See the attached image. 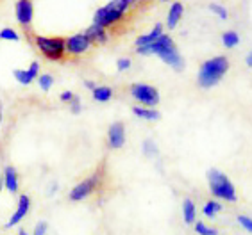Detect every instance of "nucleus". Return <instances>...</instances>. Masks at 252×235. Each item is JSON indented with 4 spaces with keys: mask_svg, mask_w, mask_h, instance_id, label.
<instances>
[{
    "mask_svg": "<svg viewBox=\"0 0 252 235\" xmlns=\"http://www.w3.org/2000/svg\"><path fill=\"white\" fill-rule=\"evenodd\" d=\"M136 50H138V53H141V55L156 53L158 57H161V61H163V63H166L170 68H174L175 72H181V70L185 68V59H183V55L179 53L177 47L174 45L172 38H170V36H166V34H163L158 41H154V43L149 45V47L136 48Z\"/></svg>",
    "mask_w": 252,
    "mask_h": 235,
    "instance_id": "f257e3e1",
    "label": "nucleus"
},
{
    "mask_svg": "<svg viewBox=\"0 0 252 235\" xmlns=\"http://www.w3.org/2000/svg\"><path fill=\"white\" fill-rule=\"evenodd\" d=\"M229 70V61L223 55H219V57H213L206 61V63L200 66L199 70V86L200 87H213L215 84H219L223 78V75L227 73Z\"/></svg>",
    "mask_w": 252,
    "mask_h": 235,
    "instance_id": "f03ea898",
    "label": "nucleus"
},
{
    "mask_svg": "<svg viewBox=\"0 0 252 235\" xmlns=\"http://www.w3.org/2000/svg\"><path fill=\"white\" fill-rule=\"evenodd\" d=\"M131 5H132L131 0H115V2H109L107 5H104V7L95 11L93 25H98L102 29H106L109 25L117 24V22H120V20L124 18V13H126Z\"/></svg>",
    "mask_w": 252,
    "mask_h": 235,
    "instance_id": "7ed1b4c3",
    "label": "nucleus"
},
{
    "mask_svg": "<svg viewBox=\"0 0 252 235\" xmlns=\"http://www.w3.org/2000/svg\"><path fill=\"white\" fill-rule=\"evenodd\" d=\"M34 45L47 61H61L66 55L64 38H50V36H34Z\"/></svg>",
    "mask_w": 252,
    "mask_h": 235,
    "instance_id": "20e7f679",
    "label": "nucleus"
},
{
    "mask_svg": "<svg viewBox=\"0 0 252 235\" xmlns=\"http://www.w3.org/2000/svg\"><path fill=\"white\" fill-rule=\"evenodd\" d=\"M208 182H209V191H211L213 196L227 200V202H234L236 200V192H234L233 183H231V180L222 171H219V169H209Z\"/></svg>",
    "mask_w": 252,
    "mask_h": 235,
    "instance_id": "39448f33",
    "label": "nucleus"
},
{
    "mask_svg": "<svg viewBox=\"0 0 252 235\" xmlns=\"http://www.w3.org/2000/svg\"><path fill=\"white\" fill-rule=\"evenodd\" d=\"M131 95L136 102H140L141 107L152 109L159 104V91L156 87L149 86V84H132Z\"/></svg>",
    "mask_w": 252,
    "mask_h": 235,
    "instance_id": "423d86ee",
    "label": "nucleus"
},
{
    "mask_svg": "<svg viewBox=\"0 0 252 235\" xmlns=\"http://www.w3.org/2000/svg\"><path fill=\"white\" fill-rule=\"evenodd\" d=\"M98 182H100V177H98V175H92L90 178L79 182L77 185L70 191V194H68L70 202H83L84 198H88L95 189H97Z\"/></svg>",
    "mask_w": 252,
    "mask_h": 235,
    "instance_id": "0eeeda50",
    "label": "nucleus"
},
{
    "mask_svg": "<svg viewBox=\"0 0 252 235\" xmlns=\"http://www.w3.org/2000/svg\"><path fill=\"white\" fill-rule=\"evenodd\" d=\"M92 47V41L84 36V32L73 34L70 38H64V48H66L68 55H81Z\"/></svg>",
    "mask_w": 252,
    "mask_h": 235,
    "instance_id": "6e6552de",
    "label": "nucleus"
},
{
    "mask_svg": "<svg viewBox=\"0 0 252 235\" xmlns=\"http://www.w3.org/2000/svg\"><path fill=\"white\" fill-rule=\"evenodd\" d=\"M15 16H16V22L20 25H24L25 29L32 24V18H34V4L29 2V0H18L15 4Z\"/></svg>",
    "mask_w": 252,
    "mask_h": 235,
    "instance_id": "1a4fd4ad",
    "label": "nucleus"
},
{
    "mask_svg": "<svg viewBox=\"0 0 252 235\" xmlns=\"http://www.w3.org/2000/svg\"><path fill=\"white\" fill-rule=\"evenodd\" d=\"M29 210H31V198L27 196V194H20L18 207H16V210L13 212V216L9 217V221L5 223V228H13V226H16L18 223H22L24 217L29 214Z\"/></svg>",
    "mask_w": 252,
    "mask_h": 235,
    "instance_id": "9d476101",
    "label": "nucleus"
},
{
    "mask_svg": "<svg viewBox=\"0 0 252 235\" xmlns=\"http://www.w3.org/2000/svg\"><path fill=\"white\" fill-rule=\"evenodd\" d=\"M107 141H109V146L113 150H118L126 144V127H124V123L117 121V123H113L109 127V130H107Z\"/></svg>",
    "mask_w": 252,
    "mask_h": 235,
    "instance_id": "9b49d317",
    "label": "nucleus"
},
{
    "mask_svg": "<svg viewBox=\"0 0 252 235\" xmlns=\"http://www.w3.org/2000/svg\"><path fill=\"white\" fill-rule=\"evenodd\" d=\"M2 180H4V189H7L9 192L16 194L20 187V180H18V173L13 166H5L4 175H2Z\"/></svg>",
    "mask_w": 252,
    "mask_h": 235,
    "instance_id": "f8f14e48",
    "label": "nucleus"
},
{
    "mask_svg": "<svg viewBox=\"0 0 252 235\" xmlns=\"http://www.w3.org/2000/svg\"><path fill=\"white\" fill-rule=\"evenodd\" d=\"M161 36H163V25L158 24L149 34H143V36H140V38L136 39V48H145V47H149V45H152L154 41H158V39H159Z\"/></svg>",
    "mask_w": 252,
    "mask_h": 235,
    "instance_id": "ddd939ff",
    "label": "nucleus"
},
{
    "mask_svg": "<svg viewBox=\"0 0 252 235\" xmlns=\"http://www.w3.org/2000/svg\"><path fill=\"white\" fill-rule=\"evenodd\" d=\"M84 36H86L92 43H107V32L106 29H102V27H98V25H90L86 30H84Z\"/></svg>",
    "mask_w": 252,
    "mask_h": 235,
    "instance_id": "4468645a",
    "label": "nucleus"
},
{
    "mask_svg": "<svg viewBox=\"0 0 252 235\" xmlns=\"http://www.w3.org/2000/svg\"><path fill=\"white\" fill-rule=\"evenodd\" d=\"M183 13H185V7L181 2H174V4L170 5V11H168V16H166V25H168L170 29H175L177 24L181 22L183 18Z\"/></svg>",
    "mask_w": 252,
    "mask_h": 235,
    "instance_id": "2eb2a0df",
    "label": "nucleus"
},
{
    "mask_svg": "<svg viewBox=\"0 0 252 235\" xmlns=\"http://www.w3.org/2000/svg\"><path fill=\"white\" fill-rule=\"evenodd\" d=\"M132 112H134V116L141 118V120H149V121H156L161 118V114L156 109H149V107H141V105L132 107Z\"/></svg>",
    "mask_w": 252,
    "mask_h": 235,
    "instance_id": "dca6fc26",
    "label": "nucleus"
},
{
    "mask_svg": "<svg viewBox=\"0 0 252 235\" xmlns=\"http://www.w3.org/2000/svg\"><path fill=\"white\" fill-rule=\"evenodd\" d=\"M183 217H185L186 225H193L195 217H197V209H195V203L191 200H185L183 202Z\"/></svg>",
    "mask_w": 252,
    "mask_h": 235,
    "instance_id": "f3484780",
    "label": "nucleus"
},
{
    "mask_svg": "<svg viewBox=\"0 0 252 235\" xmlns=\"http://www.w3.org/2000/svg\"><path fill=\"white\" fill-rule=\"evenodd\" d=\"M93 98L100 102V104H106V102H109L113 98V89L107 86H97L93 89Z\"/></svg>",
    "mask_w": 252,
    "mask_h": 235,
    "instance_id": "a211bd4d",
    "label": "nucleus"
},
{
    "mask_svg": "<svg viewBox=\"0 0 252 235\" xmlns=\"http://www.w3.org/2000/svg\"><path fill=\"white\" fill-rule=\"evenodd\" d=\"M13 75H15V78L18 80V84H22V86H29V84H32V80H36L29 70H15Z\"/></svg>",
    "mask_w": 252,
    "mask_h": 235,
    "instance_id": "6ab92c4d",
    "label": "nucleus"
},
{
    "mask_svg": "<svg viewBox=\"0 0 252 235\" xmlns=\"http://www.w3.org/2000/svg\"><path fill=\"white\" fill-rule=\"evenodd\" d=\"M222 41H223V47L225 48H233L240 43V36H238L236 32H233V30H229V32H225L222 36Z\"/></svg>",
    "mask_w": 252,
    "mask_h": 235,
    "instance_id": "aec40b11",
    "label": "nucleus"
},
{
    "mask_svg": "<svg viewBox=\"0 0 252 235\" xmlns=\"http://www.w3.org/2000/svg\"><path fill=\"white\" fill-rule=\"evenodd\" d=\"M38 84L41 87V91H50V87L54 86V77L50 73H39Z\"/></svg>",
    "mask_w": 252,
    "mask_h": 235,
    "instance_id": "412c9836",
    "label": "nucleus"
},
{
    "mask_svg": "<svg viewBox=\"0 0 252 235\" xmlns=\"http://www.w3.org/2000/svg\"><path fill=\"white\" fill-rule=\"evenodd\" d=\"M0 39L2 41H20V34L13 27H4L0 30Z\"/></svg>",
    "mask_w": 252,
    "mask_h": 235,
    "instance_id": "4be33fe9",
    "label": "nucleus"
},
{
    "mask_svg": "<svg viewBox=\"0 0 252 235\" xmlns=\"http://www.w3.org/2000/svg\"><path fill=\"white\" fill-rule=\"evenodd\" d=\"M222 210V205L219 202H208L204 205V216L206 217H215L217 216V212Z\"/></svg>",
    "mask_w": 252,
    "mask_h": 235,
    "instance_id": "5701e85b",
    "label": "nucleus"
},
{
    "mask_svg": "<svg viewBox=\"0 0 252 235\" xmlns=\"http://www.w3.org/2000/svg\"><path fill=\"white\" fill-rule=\"evenodd\" d=\"M143 152H145V155H149V157L158 155V146L154 144V141L147 139L145 143H143Z\"/></svg>",
    "mask_w": 252,
    "mask_h": 235,
    "instance_id": "b1692460",
    "label": "nucleus"
},
{
    "mask_svg": "<svg viewBox=\"0 0 252 235\" xmlns=\"http://www.w3.org/2000/svg\"><path fill=\"white\" fill-rule=\"evenodd\" d=\"M195 232H197L199 235H217V230L206 226L204 223H197V225H195Z\"/></svg>",
    "mask_w": 252,
    "mask_h": 235,
    "instance_id": "393cba45",
    "label": "nucleus"
},
{
    "mask_svg": "<svg viewBox=\"0 0 252 235\" xmlns=\"http://www.w3.org/2000/svg\"><path fill=\"white\" fill-rule=\"evenodd\" d=\"M68 105H70V110H72L73 114H79V112H81V109H83V104H81V98H79L77 95L73 96V100L70 102Z\"/></svg>",
    "mask_w": 252,
    "mask_h": 235,
    "instance_id": "a878e982",
    "label": "nucleus"
},
{
    "mask_svg": "<svg viewBox=\"0 0 252 235\" xmlns=\"http://www.w3.org/2000/svg\"><path fill=\"white\" fill-rule=\"evenodd\" d=\"M47 230H49V225L45 221H39L38 225L34 226V232L31 235H47Z\"/></svg>",
    "mask_w": 252,
    "mask_h": 235,
    "instance_id": "bb28decb",
    "label": "nucleus"
},
{
    "mask_svg": "<svg viewBox=\"0 0 252 235\" xmlns=\"http://www.w3.org/2000/svg\"><path fill=\"white\" fill-rule=\"evenodd\" d=\"M209 9L213 11L215 15H219V16H220V18H222V20H225V18H227V11L223 9L222 5H217V4H209Z\"/></svg>",
    "mask_w": 252,
    "mask_h": 235,
    "instance_id": "cd10ccee",
    "label": "nucleus"
},
{
    "mask_svg": "<svg viewBox=\"0 0 252 235\" xmlns=\"http://www.w3.org/2000/svg\"><path fill=\"white\" fill-rule=\"evenodd\" d=\"M117 68H118V72H126V70H129V68H131V59H127V57L118 59Z\"/></svg>",
    "mask_w": 252,
    "mask_h": 235,
    "instance_id": "c85d7f7f",
    "label": "nucleus"
},
{
    "mask_svg": "<svg viewBox=\"0 0 252 235\" xmlns=\"http://www.w3.org/2000/svg\"><path fill=\"white\" fill-rule=\"evenodd\" d=\"M238 223H240V225H242L243 228H245V230L251 232V234H252V219H251V217L240 216V217H238Z\"/></svg>",
    "mask_w": 252,
    "mask_h": 235,
    "instance_id": "c756f323",
    "label": "nucleus"
},
{
    "mask_svg": "<svg viewBox=\"0 0 252 235\" xmlns=\"http://www.w3.org/2000/svg\"><path fill=\"white\" fill-rule=\"evenodd\" d=\"M73 96H75V93H72V91H63L61 95H59V100L63 102V104H70V102L73 100Z\"/></svg>",
    "mask_w": 252,
    "mask_h": 235,
    "instance_id": "7c9ffc66",
    "label": "nucleus"
},
{
    "mask_svg": "<svg viewBox=\"0 0 252 235\" xmlns=\"http://www.w3.org/2000/svg\"><path fill=\"white\" fill-rule=\"evenodd\" d=\"M27 70H29V72L32 73L34 78L39 77V63H38V61H32V63H31V66L27 68Z\"/></svg>",
    "mask_w": 252,
    "mask_h": 235,
    "instance_id": "2f4dec72",
    "label": "nucleus"
},
{
    "mask_svg": "<svg viewBox=\"0 0 252 235\" xmlns=\"http://www.w3.org/2000/svg\"><path fill=\"white\" fill-rule=\"evenodd\" d=\"M84 86H86L88 89H92V91L95 89V87H97V86H95V82H92V80H86V82H84Z\"/></svg>",
    "mask_w": 252,
    "mask_h": 235,
    "instance_id": "473e14b6",
    "label": "nucleus"
},
{
    "mask_svg": "<svg viewBox=\"0 0 252 235\" xmlns=\"http://www.w3.org/2000/svg\"><path fill=\"white\" fill-rule=\"evenodd\" d=\"M4 120V104H2V98H0V123Z\"/></svg>",
    "mask_w": 252,
    "mask_h": 235,
    "instance_id": "72a5a7b5",
    "label": "nucleus"
},
{
    "mask_svg": "<svg viewBox=\"0 0 252 235\" xmlns=\"http://www.w3.org/2000/svg\"><path fill=\"white\" fill-rule=\"evenodd\" d=\"M58 189H59V185H58V183H52V185H50V194H54V192H56V191H58Z\"/></svg>",
    "mask_w": 252,
    "mask_h": 235,
    "instance_id": "f704fd0d",
    "label": "nucleus"
},
{
    "mask_svg": "<svg viewBox=\"0 0 252 235\" xmlns=\"http://www.w3.org/2000/svg\"><path fill=\"white\" fill-rule=\"evenodd\" d=\"M247 64H249V66L252 68V52H251V53H249V55H247Z\"/></svg>",
    "mask_w": 252,
    "mask_h": 235,
    "instance_id": "c9c22d12",
    "label": "nucleus"
},
{
    "mask_svg": "<svg viewBox=\"0 0 252 235\" xmlns=\"http://www.w3.org/2000/svg\"><path fill=\"white\" fill-rule=\"evenodd\" d=\"M4 191V180H2V177H0V192Z\"/></svg>",
    "mask_w": 252,
    "mask_h": 235,
    "instance_id": "e433bc0d",
    "label": "nucleus"
},
{
    "mask_svg": "<svg viewBox=\"0 0 252 235\" xmlns=\"http://www.w3.org/2000/svg\"><path fill=\"white\" fill-rule=\"evenodd\" d=\"M18 235H31V234H27V230H24V228H22V230L18 232Z\"/></svg>",
    "mask_w": 252,
    "mask_h": 235,
    "instance_id": "4c0bfd02",
    "label": "nucleus"
}]
</instances>
